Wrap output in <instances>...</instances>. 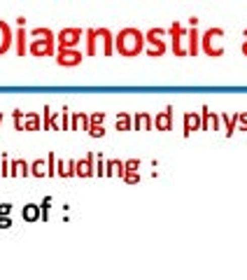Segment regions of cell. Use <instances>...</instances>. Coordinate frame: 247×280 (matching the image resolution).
I'll return each mask as SVG.
<instances>
[{"label":"cell","instance_id":"cell-1","mask_svg":"<svg viewBox=\"0 0 247 280\" xmlns=\"http://www.w3.org/2000/svg\"><path fill=\"white\" fill-rule=\"evenodd\" d=\"M142 49H145V33L140 31V28L128 26V28H121V31L115 35V52L117 54L133 59V56H138Z\"/></svg>","mask_w":247,"mask_h":280},{"label":"cell","instance_id":"cell-2","mask_svg":"<svg viewBox=\"0 0 247 280\" xmlns=\"http://www.w3.org/2000/svg\"><path fill=\"white\" fill-rule=\"evenodd\" d=\"M84 40H86V56H96L98 49L103 52V56L115 54V33L110 28H86Z\"/></svg>","mask_w":247,"mask_h":280},{"label":"cell","instance_id":"cell-3","mask_svg":"<svg viewBox=\"0 0 247 280\" xmlns=\"http://www.w3.org/2000/svg\"><path fill=\"white\" fill-rule=\"evenodd\" d=\"M201 47L208 56H224V28L219 26H212L201 35Z\"/></svg>","mask_w":247,"mask_h":280},{"label":"cell","instance_id":"cell-4","mask_svg":"<svg viewBox=\"0 0 247 280\" xmlns=\"http://www.w3.org/2000/svg\"><path fill=\"white\" fill-rule=\"evenodd\" d=\"M168 35H170V49H173L175 56H189L187 54V35L189 28L180 24V21H173L168 26Z\"/></svg>","mask_w":247,"mask_h":280},{"label":"cell","instance_id":"cell-5","mask_svg":"<svg viewBox=\"0 0 247 280\" xmlns=\"http://www.w3.org/2000/svg\"><path fill=\"white\" fill-rule=\"evenodd\" d=\"M168 35V31L166 28H150L145 35V44H147V56H163L166 54V40L163 37Z\"/></svg>","mask_w":247,"mask_h":280},{"label":"cell","instance_id":"cell-6","mask_svg":"<svg viewBox=\"0 0 247 280\" xmlns=\"http://www.w3.org/2000/svg\"><path fill=\"white\" fill-rule=\"evenodd\" d=\"M84 40V31L77 28V26H68V28H61L59 35H56V44L59 49H77V44Z\"/></svg>","mask_w":247,"mask_h":280},{"label":"cell","instance_id":"cell-7","mask_svg":"<svg viewBox=\"0 0 247 280\" xmlns=\"http://www.w3.org/2000/svg\"><path fill=\"white\" fill-rule=\"evenodd\" d=\"M84 56L79 49H56V63L63 68H73V66H79L84 61Z\"/></svg>","mask_w":247,"mask_h":280},{"label":"cell","instance_id":"cell-8","mask_svg":"<svg viewBox=\"0 0 247 280\" xmlns=\"http://www.w3.org/2000/svg\"><path fill=\"white\" fill-rule=\"evenodd\" d=\"M75 175H79V177L96 175V154L86 152V157L75 159Z\"/></svg>","mask_w":247,"mask_h":280},{"label":"cell","instance_id":"cell-9","mask_svg":"<svg viewBox=\"0 0 247 280\" xmlns=\"http://www.w3.org/2000/svg\"><path fill=\"white\" fill-rule=\"evenodd\" d=\"M201 122H203L201 131H219V126H222V117H219L217 112H210L208 105H203V110H201Z\"/></svg>","mask_w":247,"mask_h":280},{"label":"cell","instance_id":"cell-10","mask_svg":"<svg viewBox=\"0 0 247 280\" xmlns=\"http://www.w3.org/2000/svg\"><path fill=\"white\" fill-rule=\"evenodd\" d=\"M12 44H14V31H12V26L0 19V56L5 54V52H10V47H12Z\"/></svg>","mask_w":247,"mask_h":280},{"label":"cell","instance_id":"cell-11","mask_svg":"<svg viewBox=\"0 0 247 280\" xmlns=\"http://www.w3.org/2000/svg\"><path fill=\"white\" fill-rule=\"evenodd\" d=\"M28 52L33 56H52L54 54V42H49V40H30Z\"/></svg>","mask_w":247,"mask_h":280},{"label":"cell","instance_id":"cell-12","mask_svg":"<svg viewBox=\"0 0 247 280\" xmlns=\"http://www.w3.org/2000/svg\"><path fill=\"white\" fill-rule=\"evenodd\" d=\"M154 128L157 131H170L173 128V105H166V110L154 117Z\"/></svg>","mask_w":247,"mask_h":280},{"label":"cell","instance_id":"cell-13","mask_svg":"<svg viewBox=\"0 0 247 280\" xmlns=\"http://www.w3.org/2000/svg\"><path fill=\"white\" fill-rule=\"evenodd\" d=\"M154 128V117L150 112H135L133 115V131H152Z\"/></svg>","mask_w":247,"mask_h":280},{"label":"cell","instance_id":"cell-14","mask_svg":"<svg viewBox=\"0 0 247 280\" xmlns=\"http://www.w3.org/2000/svg\"><path fill=\"white\" fill-rule=\"evenodd\" d=\"M201 126H203V122H201V112H184V138L187 135H191L193 131H201Z\"/></svg>","mask_w":247,"mask_h":280},{"label":"cell","instance_id":"cell-15","mask_svg":"<svg viewBox=\"0 0 247 280\" xmlns=\"http://www.w3.org/2000/svg\"><path fill=\"white\" fill-rule=\"evenodd\" d=\"M30 175V164L26 159H12L10 161V177H28Z\"/></svg>","mask_w":247,"mask_h":280},{"label":"cell","instance_id":"cell-16","mask_svg":"<svg viewBox=\"0 0 247 280\" xmlns=\"http://www.w3.org/2000/svg\"><path fill=\"white\" fill-rule=\"evenodd\" d=\"M70 128L73 131H86L89 133L91 128V119L86 112H73V117H70Z\"/></svg>","mask_w":247,"mask_h":280},{"label":"cell","instance_id":"cell-17","mask_svg":"<svg viewBox=\"0 0 247 280\" xmlns=\"http://www.w3.org/2000/svg\"><path fill=\"white\" fill-rule=\"evenodd\" d=\"M105 175L108 177H124L126 175L124 161H121V159H108V161H105Z\"/></svg>","mask_w":247,"mask_h":280},{"label":"cell","instance_id":"cell-18","mask_svg":"<svg viewBox=\"0 0 247 280\" xmlns=\"http://www.w3.org/2000/svg\"><path fill=\"white\" fill-rule=\"evenodd\" d=\"M56 175L73 177L75 175V159H56Z\"/></svg>","mask_w":247,"mask_h":280},{"label":"cell","instance_id":"cell-19","mask_svg":"<svg viewBox=\"0 0 247 280\" xmlns=\"http://www.w3.org/2000/svg\"><path fill=\"white\" fill-rule=\"evenodd\" d=\"M21 217L26 222H40L42 219V213H40V203H26L21 208Z\"/></svg>","mask_w":247,"mask_h":280},{"label":"cell","instance_id":"cell-20","mask_svg":"<svg viewBox=\"0 0 247 280\" xmlns=\"http://www.w3.org/2000/svg\"><path fill=\"white\" fill-rule=\"evenodd\" d=\"M201 49V33L199 28H189V35H187V54L189 56H196Z\"/></svg>","mask_w":247,"mask_h":280},{"label":"cell","instance_id":"cell-21","mask_svg":"<svg viewBox=\"0 0 247 280\" xmlns=\"http://www.w3.org/2000/svg\"><path fill=\"white\" fill-rule=\"evenodd\" d=\"M222 122H224V133H226V138H231V135L235 133V126H238V117H240V112H233V115H229V112H222Z\"/></svg>","mask_w":247,"mask_h":280},{"label":"cell","instance_id":"cell-22","mask_svg":"<svg viewBox=\"0 0 247 280\" xmlns=\"http://www.w3.org/2000/svg\"><path fill=\"white\" fill-rule=\"evenodd\" d=\"M24 131H42V117L37 112H26Z\"/></svg>","mask_w":247,"mask_h":280},{"label":"cell","instance_id":"cell-23","mask_svg":"<svg viewBox=\"0 0 247 280\" xmlns=\"http://www.w3.org/2000/svg\"><path fill=\"white\" fill-rule=\"evenodd\" d=\"M14 40H17V56H26V52H28V33H26V28H17Z\"/></svg>","mask_w":247,"mask_h":280},{"label":"cell","instance_id":"cell-24","mask_svg":"<svg viewBox=\"0 0 247 280\" xmlns=\"http://www.w3.org/2000/svg\"><path fill=\"white\" fill-rule=\"evenodd\" d=\"M115 126H117V131H131L133 128V115H128V112H117Z\"/></svg>","mask_w":247,"mask_h":280},{"label":"cell","instance_id":"cell-25","mask_svg":"<svg viewBox=\"0 0 247 280\" xmlns=\"http://www.w3.org/2000/svg\"><path fill=\"white\" fill-rule=\"evenodd\" d=\"M33 40H49V42H54V31L52 28H47V26H40V28H33V31L28 33Z\"/></svg>","mask_w":247,"mask_h":280},{"label":"cell","instance_id":"cell-26","mask_svg":"<svg viewBox=\"0 0 247 280\" xmlns=\"http://www.w3.org/2000/svg\"><path fill=\"white\" fill-rule=\"evenodd\" d=\"M30 175H35V177H44V175H47V157H44V159H35V161L30 164Z\"/></svg>","mask_w":247,"mask_h":280},{"label":"cell","instance_id":"cell-27","mask_svg":"<svg viewBox=\"0 0 247 280\" xmlns=\"http://www.w3.org/2000/svg\"><path fill=\"white\" fill-rule=\"evenodd\" d=\"M12 122H14V128L17 131H24V122H26V112L24 110H12Z\"/></svg>","mask_w":247,"mask_h":280},{"label":"cell","instance_id":"cell-28","mask_svg":"<svg viewBox=\"0 0 247 280\" xmlns=\"http://www.w3.org/2000/svg\"><path fill=\"white\" fill-rule=\"evenodd\" d=\"M61 131H70V110H68V105H63V110H61Z\"/></svg>","mask_w":247,"mask_h":280},{"label":"cell","instance_id":"cell-29","mask_svg":"<svg viewBox=\"0 0 247 280\" xmlns=\"http://www.w3.org/2000/svg\"><path fill=\"white\" fill-rule=\"evenodd\" d=\"M49 208H52V196H44L42 203H40V213H42V222L49 219Z\"/></svg>","mask_w":247,"mask_h":280},{"label":"cell","instance_id":"cell-30","mask_svg":"<svg viewBox=\"0 0 247 280\" xmlns=\"http://www.w3.org/2000/svg\"><path fill=\"white\" fill-rule=\"evenodd\" d=\"M89 119H91V126H103V122L108 119V115H105V112H91Z\"/></svg>","mask_w":247,"mask_h":280},{"label":"cell","instance_id":"cell-31","mask_svg":"<svg viewBox=\"0 0 247 280\" xmlns=\"http://www.w3.org/2000/svg\"><path fill=\"white\" fill-rule=\"evenodd\" d=\"M47 175H49V177H54V175H56V157H54V152H49V154H47Z\"/></svg>","mask_w":247,"mask_h":280},{"label":"cell","instance_id":"cell-32","mask_svg":"<svg viewBox=\"0 0 247 280\" xmlns=\"http://www.w3.org/2000/svg\"><path fill=\"white\" fill-rule=\"evenodd\" d=\"M49 122H52V105H44L42 108V128L49 131Z\"/></svg>","mask_w":247,"mask_h":280},{"label":"cell","instance_id":"cell-33","mask_svg":"<svg viewBox=\"0 0 247 280\" xmlns=\"http://www.w3.org/2000/svg\"><path fill=\"white\" fill-rule=\"evenodd\" d=\"M105 161H108V159H103V154H96V175L98 177L105 175Z\"/></svg>","mask_w":247,"mask_h":280},{"label":"cell","instance_id":"cell-34","mask_svg":"<svg viewBox=\"0 0 247 280\" xmlns=\"http://www.w3.org/2000/svg\"><path fill=\"white\" fill-rule=\"evenodd\" d=\"M124 168H126V173H138L140 159H128V161H124Z\"/></svg>","mask_w":247,"mask_h":280},{"label":"cell","instance_id":"cell-35","mask_svg":"<svg viewBox=\"0 0 247 280\" xmlns=\"http://www.w3.org/2000/svg\"><path fill=\"white\" fill-rule=\"evenodd\" d=\"M0 161H3V168H0V175H3V177H10V161H12V159L7 157V154H3V157H0Z\"/></svg>","mask_w":247,"mask_h":280},{"label":"cell","instance_id":"cell-36","mask_svg":"<svg viewBox=\"0 0 247 280\" xmlns=\"http://www.w3.org/2000/svg\"><path fill=\"white\" fill-rule=\"evenodd\" d=\"M89 135L91 138H103V135H105V126H91Z\"/></svg>","mask_w":247,"mask_h":280},{"label":"cell","instance_id":"cell-37","mask_svg":"<svg viewBox=\"0 0 247 280\" xmlns=\"http://www.w3.org/2000/svg\"><path fill=\"white\" fill-rule=\"evenodd\" d=\"M12 203H0V217H10L12 215Z\"/></svg>","mask_w":247,"mask_h":280},{"label":"cell","instance_id":"cell-38","mask_svg":"<svg viewBox=\"0 0 247 280\" xmlns=\"http://www.w3.org/2000/svg\"><path fill=\"white\" fill-rule=\"evenodd\" d=\"M124 180H126L128 184H138L140 182V173H126V175H124Z\"/></svg>","mask_w":247,"mask_h":280},{"label":"cell","instance_id":"cell-39","mask_svg":"<svg viewBox=\"0 0 247 280\" xmlns=\"http://www.w3.org/2000/svg\"><path fill=\"white\" fill-rule=\"evenodd\" d=\"M238 124H240V131H247V112H240V117H238Z\"/></svg>","mask_w":247,"mask_h":280},{"label":"cell","instance_id":"cell-40","mask_svg":"<svg viewBox=\"0 0 247 280\" xmlns=\"http://www.w3.org/2000/svg\"><path fill=\"white\" fill-rule=\"evenodd\" d=\"M12 226V217H0V229H10Z\"/></svg>","mask_w":247,"mask_h":280},{"label":"cell","instance_id":"cell-41","mask_svg":"<svg viewBox=\"0 0 247 280\" xmlns=\"http://www.w3.org/2000/svg\"><path fill=\"white\" fill-rule=\"evenodd\" d=\"M196 26H199V19L191 17V19H189V28H196Z\"/></svg>","mask_w":247,"mask_h":280},{"label":"cell","instance_id":"cell-42","mask_svg":"<svg viewBox=\"0 0 247 280\" xmlns=\"http://www.w3.org/2000/svg\"><path fill=\"white\" fill-rule=\"evenodd\" d=\"M240 49H242V54L247 56V40H242V44H240Z\"/></svg>","mask_w":247,"mask_h":280},{"label":"cell","instance_id":"cell-43","mask_svg":"<svg viewBox=\"0 0 247 280\" xmlns=\"http://www.w3.org/2000/svg\"><path fill=\"white\" fill-rule=\"evenodd\" d=\"M3 119H5V115H3V112H0V124H3Z\"/></svg>","mask_w":247,"mask_h":280},{"label":"cell","instance_id":"cell-44","mask_svg":"<svg viewBox=\"0 0 247 280\" xmlns=\"http://www.w3.org/2000/svg\"><path fill=\"white\" fill-rule=\"evenodd\" d=\"M242 35H245V40H247V28H245V31H242Z\"/></svg>","mask_w":247,"mask_h":280}]
</instances>
